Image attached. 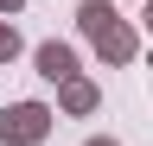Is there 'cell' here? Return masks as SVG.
<instances>
[{
    "instance_id": "cell-4",
    "label": "cell",
    "mask_w": 153,
    "mask_h": 146,
    "mask_svg": "<svg viewBox=\"0 0 153 146\" xmlns=\"http://www.w3.org/2000/svg\"><path fill=\"white\" fill-rule=\"evenodd\" d=\"M57 108H64V114H96V108H102V89H96L89 76H70L64 89H57Z\"/></svg>"
},
{
    "instance_id": "cell-6",
    "label": "cell",
    "mask_w": 153,
    "mask_h": 146,
    "mask_svg": "<svg viewBox=\"0 0 153 146\" xmlns=\"http://www.w3.org/2000/svg\"><path fill=\"white\" fill-rule=\"evenodd\" d=\"M140 26H147V32H153V0H140Z\"/></svg>"
},
{
    "instance_id": "cell-8",
    "label": "cell",
    "mask_w": 153,
    "mask_h": 146,
    "mask_svg": "<svg viewBox=\"0 0 153 146\" xmlns=\"http://www.w3.org/2000/svg\"><path fill=\"white\" fill-rule=\"evenodd\" d=\"M83 146H121V140H108V134H96V140H83Z\"/></svg>"
},
{
    "instance_id": "cell-5",
    "label": "cell",
    "mask_w": 153,
    "mask_h": 146,
    "mask_svg": "<svg viewBox=\"0 0 153 146\" xmlns=\"http://www.w3.org/2000/svg\"><path fill=\"white\" fill-rule=\"evenodd\" d=\"M19 57V32H13V19H0V64H13Z\"/></svg>"
},
{
    "instance_id": "cell-3",
    "label": "cell",
    "mask_w": 153,
    "mask_h": 146,
    "mask_svg": "<svg viewBox=\"0 0 153 146\" xmlns=\"http://www.w3.org/2000/svg\"><path fill=\"white\" fill-rule=\"evenodd\" d=\"M32 64H38V76L57 83V89H64L70 76H83V57H76V45H64V38H45V45L32 51Z\"/></svg>"
},
{
    "instance_id": "cell-7",
    "label": "cell",
    "mask_w": 153,
    "mask_h": 146,
    "mask_svg": "<svg viewBox=\"0 0 153 146\" xmlns=\"http://www.w3.org/2000/svg\"><path fill=\"white\" fill-rule=\"evenodd\" d=\"M19 7H26V0H0V13H7V19H13V13H19Z\"/></svg>"
},
{
    "instance_id": "cell-1",
    "label": "cell",
    "mask_w": 153,
    "mask_h": 146,
    "mask_svg": "<svg viewBox=\"0 0 153 146\" xmlns=\"http://www.w3.org/2000/svg\"><path fill=\"white\" fill-rule=\"evenodd\" d=\"M76 32L96 45L102 64H134L140 57V32L115 13V0H83V7H76Z\"/></svg>"
},
{
    "instance_id": "cell-2",
    "label": "cell",
    "mask_w": 153,
    "mask_h": 146,
    "mask_svg": "<svg viewBox=\"0 0 153 146\" xmlns=\"http://www.w3.org/2000/svg\"><path fill=\"white\" fill-rule=\"evenodd\" d=\"M57 108L51 102H7L0 108V146H45Z\"/></svg>"
}]
</instances>
